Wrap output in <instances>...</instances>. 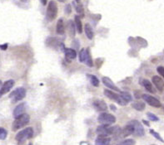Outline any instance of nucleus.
Returning a JSON list of instances; mask_svg holds the SVG:
<instances>
[{
	"instance_id": "obj_1",
	"label": "nucleus",
	"mask_w": 164,
	"mask_h": 145,
	"mask_svg": "<svg viewBox=\"0 0 164 145\" xmlns=\"http://www.w3.org/2000/svg\"><path fill=\"white\" fill-rule=\"evenodd\" d=\"M97 134L102 136H109V135H118L121 132V129L118 126L110 127L109 125H103L101 124L97 128Z\"/></svg>"
},
{
	"instance_id": "obj_2",
	"label": "nucleus",
	"mask_w": 164,
	"mask_h": 145,
	"mask_svg": "<svg viewBox=\"0 0 164 145\" xmlns=\"http://www.w3.org/2000/svg\"><path fill=\"white\" fill-rule=\"evenodd\" d=\"M30 121V117L28 114H23L20 116L15 118V120L13 121V125H12V130L13 131H17V130H20L24 126H26Z\"/></svg>"
},
{
	"instance_id": "obj_3",
	"label": "nucleus",
	"mask_w": 164,
	"mask_h": 145,
	"mask_svg": "<svg viewBox=\"0 0 164 145\" xmlns=\"http://www.w3.org/2000/svg\"><path fill=\"white\" fill-rule=\"evenodd\" d=\"M33 135H34V130H33V128L29 127L18 133L17 135H16L15 139L18 143H22L25 142L26 140L31 139L33 137Z\"/></svg>"
},
{
	"instance_id": "obj_4",
	"label": "nucleus",
	"mask_w": 164,
	"mask_h": 145,
	"mask_svg": "<svg viewBox=\"0 0 164 145\" xmlns=\"http://www.w3.org/2000/svg\"><path fill=\"white\" fill-rule=\"evenodd\" d=\"M57 14V3L52 0L48 4L47 12H46V18L48 21H53L56 18Z\"/></svg>"
},
{
	"instance_id": "obj_5",
	"label": "nucleus",
	"mask_w": 164,
	"mask_h": 145,
	"mask_svg": "<svg viewBox=\"0 0 164 145\" xmlns=\"http://www.w3.org/2000/svg\"><path fill=\"white\" fill-rule=\"evenodd\" d=\"M25 96H26V90L24 87H18L9 95V98L11 99L13 103H16L23 100Z\"/></svg>"
},
{
	"instance_id": "obj_6",
	"label": "nucleus",
	"mask_w": 164,
	"mask_h": 145,
	"mask_svg": "<svg viewBox=\"0 0 164 145\" xmlns=\"http://www.w3.org/2000/svg\"><path fill=\"white\" fill-rule=\"evenodd\" d=\"M98 121L99 124H103V125H110L116 122V118L114 115L108 114V113H102L99 114Z\"/></svg>"
},
{
	"instance_id": "obj_7",
	"label": "nucleus",
	"mask_w": 164,
	"mask_h": 145,
	"mask_svg": "<svg viewBox=\"0 0 164 145\" xmlns=\"http://www.w3.org/2000/svg\"><path fill=\"white\" fill-rule=\"evenodd\" d=\"M104 95L107 96V98H109L110 100H112L117 102V103L118 104H120V105H126V104H128V103L122 98V96H120V94L118 95V94L114 93V92H112V91H111L105 90Z\"/></svg>"
},
{
	"instance_id": "obj_8",
	"label": "nucleus",
	"mask_w": 164,
	"mask_h": 145,
	"mask_svg": "<svg viewBox=\"0 0 164 145\" xmlns=\"http://www.w3.org/2000/svg\"><path fill=\"white\" fill-rule=\"evenodd\" d=\"M142 98L144 100L145 102L148 104L149 105H151L153 107H155V108H160L162 106L161 102L157 100V98L153 97V96H150V95H148V94H143L142 96Z\"/></svg>"
},
{
	"instance_id": "obj_9",
	"label": "nucleus",
	"mask_w": 164,
	"mask_h": 145,
	"mask_svg": "<svg viewBox=\"0 0 164 145\" xmlns=\"http://www.w3.org/2000/svg\"><path fill=\"white\" fill-rule=\"evenodd\" d=\"M129 124H131L134 128V132H133V134L135 136H138V137H142L143 135L145 134V131H144V129H143V125L141 124L140 122H138V120H133L131 121Z\"/></svg>"
},
{
	"instance_id": "obj_10",
	"label": "nucleus",
	"mask_w": 164,
	"mask_h": 145,
	"mask_svg": "<svg viewBox=\"0 0 164 145\" xmlns=\"http://www.w3.org/2000/svg\"><path fill=\"white\" fill-rule=\"evenodd\" d=\"M13 86H14V80H8L7 81H5L4 84L3 85V86H2V88L0 89V98L3 95H5L8 92H9V91L13 88Z\"/></svg>"
},
{
	"instance_id": "obj_11",
	"label": "nucleus",
	"mask_w": 164,
	"mask_h": 145,
	"mask_svg": "<svg viewBox=\"0 0 164 145\" xmlns=\"http://www.w3.org/2000/svg\"><path fill=\"white\" fill-rule=\"evenodd\" d=\"M93 106L94 109H97L98 111H105L107 109V105L105 101L102 100H96L93 103Z\"/></svg>"
},
{
	"instance_id": "obj_12",
	"label": "nucleus",
	"mask_w": 164,
	"mask_h": 145,
	"mask_svg": "<svg viewBox=\"0 0 164 145\" xmlns=\"http://www.w3.org/2000/svg\"><path fill=\"white\" fill-rule=\"evenodd\" d=\"M102 83H103V85H104L105 86H107V88L111 89V90H112V91H117V92H120V91H121L118 87H117V86H115V84L112 82V80H111L109 77H107V76L102 77Z\"/></svg>"
},
{
	"instance_id": "obj_13",
	"label": "nucleus",
	"mask_w": 164,
	"mask_h": 145,
	"mask_svg": "<svg viewBox=\"0 0 164 145\" xmlns=\"http://www.w3.org/2000/svg\"><path fill=\"white\" fill-rule=\"evenodd\" d=\"M153 83L154 84V86H156V88L160 92L163 91L164 88V82L163 80L158 75H154L153 76Z\"/></svg>"
},
{
	"instance_id": "obj_14",
	"label": "nucleus",
	"mask_w": 164,
	"mask_h": 145,
	"mask_svg": "<svg viewBox=\"0 0 164 145\" xmlns=\"http://www.w3.org/2000/svg\"><path fill=\"white\" fill-rule=\"evenodd\" d=\"M134 132V128L131 124H128V125H126L125 127L123 128L122 130H121L119 135H122V138H126L129 136V135L133 134Z\"/></svg>"
},
{
	"instance_id": "obj_15",
	"label": "nucleus",
	"mask_w": 164,
	"mask_h": 145,
	"mask_svg": "<svg viewBox=\"0 0 164 145\" xmlns=\"http://www.w3.org/2000/svg\"><path fill=\"white\" fill-rule=\"evenodd\" d=\"M26 109V103H21L20 104H18V106H16V108L13 110V117L17 118V117L20 116L23 114H24Z\"/></svg>"
},
{
	"instance_id": "obj_16",
	"label": "nucleus",
	"mask_w": 164,
	"mask_h": 145,
	"mask_svg": "<svg viewBox=\"0 0 164 145\" xmlns=\"http://www.w3.org/2000/svg\"><path fill=\"white\" fill-rule=\"evenodd\" d=\"M111 139L107 136H102V135H98L95 140V145H108L110 143Z\"/></svg>"
},
{
	"instance_id": "obj_17",
	"label": "nucleus",
	"mask_w": 164,
	"mask_h": 145,
	"mask_svg": "<svg viewBox=\"0 0 164 145\" xmlns=\"http://www.w3.org/2000/svg\"><path fill=\"white\" fill-rule=\"evenodd\" d=\"M140 85H142V86L146 89L148 92H150V93L153 94L156 92L155 89H154L153 86V84H152L148 80H147V79H143V80H142V81H140Z\"/></svg>"
},
{
	"instance_id": "obj_18",
	"label": "nucleus",
	"mask_w": 164,
	"mask_h": 145,
	"mask_svg": "<svg viewBox=\"0 0 164 145\" xmlns=\"http://www.w3.org/2000/svg\"><path fill=\"white\" fill-rule=\"evenodd\" d=\"M56 32L58 35H63L65 33V26H64V23H63V18L58 19L57 23V27H56Z\"/></svg>"
},
{
	"instance_id": "obj_19",
	"label": "nucleus",
	"mask_w": 164,
	"mask_h": 145,
	"mask_svg": "<svg viewBox=\"0 0 164 145\" xmlns=\"http://www.w3.org/2000/svg\"><path fill=\"white\" fill-rule=\"evenodd\" d=\"M65 52V57L68 60H73L77 57V52L75 49H72V48H67L64 51Z\"/></svg>"
},
{
	"instance_id": "obj_20",
	"label": "nucleus",
	"mask_w": 164,
	"mask_h": 145,
	"mask_svg": "<svg viewBox=\"0 0 164 145\" xmlns=\"http://www.w3.org/2000/svg\"><path fill=\"white\" fill-rule=\"evenodd\" d=\"M67 28H68V31L69 32V35H70L72 37H74L75 36V25H74V23H73V20H68V23H67Z\"/></svg>"
},
{
	"instance_id": "obj_21",
	"label": "nucleus",
	"mask_w": 164,
	"mask_h": 145,
	"mask_svg": "<svg viewBox=\"0 0 164 145\" xmlns=\"http://www.w3.org/2000/svg\"><path fill=\"white\" fill-rule=\"evenodd\" d=\"M84 31H85V33H86L87 37L89 39V40H92L93 38V28L91 27V25L89 23L85 24V27H84Z\"/></svg>"
},
{
	"instance_id": "obj_22",
	"label": "nucleus",
	"mask_w": 164,
	"mask_h": 145,
	"mask_svg": "<svg viewBox=\"0 0 164 145\" xmlns=\"http://www.w3.org/2000/svg\"><path fill=\"white\" fill-rule=\"evenodd\" d=\"M132 107H133V109H135L136 110H138V111H143L145 109V104L143 103V102H140V101H135V102H133L132 104Z\"/></svg>"
},
{
	"instance_id": "obj_23",
	"label": "nucleus",
	"mask_w": 164,
	"mask_h": 145,
	"mask_svg": "<svg viewBox=\"0 0 164 145\" xmlns=\"http://www.w3.org/2000/svg\"><path fill=\"white\" fill-rule=\"evenodd\" d=\"M74 21H75V26L77 28L78 33H82L83 32V25H82V22H81V18L78 15H75L74 17Z\"/></svg>"
},
{
	"instance_id": "obj_24",
	"label": "nucleus",
	"mask_w": 164,
	"mask_h": 145,
	"mask_svg": "<svg viewBox=\"0 0 164 145\" xmlns=\"http://www.w3.org/2000/svg\"><path fill=\"white\" fill-rule=\"evenodd\" d=\"M87 77H88V79H89V81H90V83H91L93 86H96V87H98L99 86V80L98 79L97 76L91 75V74H87Z\"/></svg>"
},
{
	"instance_id": "obj_25",
	"label": "nucleus",
	"mask_w": 164,
	"mask_h": 145,
	"mask_svg": "<svg viewBox=\"0 0 164 145\" xmlns=\"http://www.w3.org/2000/svg\"><path fill=\"white\" fill-rule=\"evenodd\" d=\"M86 62V65L88 66H89V67H93V62L91 55H90L89 48L86 49V59H85V62Z\"/></svg>"
},
{
	"instance_id": "obj_26",
	"label": "nucleus",
	"mask_w": 164,
	"mask_h": 145,
	"mask_svg": "<svg viewBox=\"0 0 164 145\" xmlns=\"http://www.w3.org/2000/svg\"><path fill=\"white\" fill-rule=\"evenodd\" d=\"M120 96H122V98L123 99V100H125L128 104L133 100V97H132V96H131L129 93H128V92H125V91H120Z\"/></svg>"
},
{
	"instance_id": "obj_27",
	"label": "nucleus",
	"mask_w": 164,
	"mask_h": 145,
	"mask_svg": "<svg viewBox=\"0 0 164 145\" xmlns=\"http://www.w3.org/2000/svg\"><path fill=\"white\" fill-rule=\"evenodd\" d=\"M86 59V49L85 48H82L79 53V62H84Z\"/></svg>"
},
{
	"instance_id": "obj_28",
	"label": "nucleus",
	"mask_w": 164,
	"mask_h": 145,
	"mask_svg": "<svg viewBox=\"0 0 164 145\" xmlns=\"http://www.w3.org/2000/svg\"><path fill=\"white\" fill-rule=\"evenodd\" d=\"M8 136V132L5 129L3 128H0V139L4 140L6 139V138Z\"/></svg>"
},
{
	"instance_id": "obj_29",
	"label": "nucleus",
	"mask_w": 164,
	"mask_h": 145,
	"mask_svg": "<svg viewBox=\"0 0 164 145\" xmlns=\"http://www.w3.org/2000/svg\"><path fill=\"white\" fill-rule=\"evenodd\" d=\"M75 8H76V11H77V13L84 17V6L82 5V4H78V5L75 6Z\"/></svg>"
},
{
	"instance_id": "obj_30",
	"label": "nucleus",
	"mask_w": 164,
	"mask_h": 145,
	"mask_svg": "<svg viewBox=\"0 0 164 145\" xmlns=\"http://www.w3.org/2000/svg\"><path fill=\"white\" fill-rule=\"evenodd\" d=\"M135 140L132 139H128L124 140L123 142L121 143L120 145H135Z\"/></svg>"
},
{
	"instance_id": "obj_31",
	"label": "nucleus",
	"mask_w": 164,
	"mask_h": 145,
	"mask_svg": "<svg viewBox=\"0 0 164 145\" xmlns=\"http://www.w3.org/2000/svg\"><path fill=\"white\" fill-rule=\"evenodd\" d=\"M147 116L148 117V119L151 120V121H158L159 119L158 117L157 116V115H155L154 114H153V113H150V112H148V114H147Z\"/></svg>"
},
{
	"instance_id": "obj_32",
	"label": "nucleus",
	"mask_w": 164,
	"mask_h": 145,
	"mask_svg": "<svg viewBox=\"0 0 164 145\" xmlns=\"http://www.w3.org/2000/svg\"><path fill=\"white\" fill-rule=\"evenodd\" d=\"M150 134H151L154 138H156L157 139H158L159 141H161V142H163V139H162L161 136L159 135L158 133H157L156 131H154L153 130H150Z\"/></svg>"
},
{
	"instance_id": "obj_33",
	"label": "nucleus",
	"mask_w": 164,
	"mask_h": 145,
	"mask_svg": "<svg viewBox=\"0 0 164 145\" xmlns=\"http://www.w3.org/2000/svg\"><path fill=\"white\" fill-rule=\"evenodd\" d=\"M64 11H65V13L67 15H69V14L72 13V7H71L70 4H67V5L65 6Z\"/></svg>"
},
{
	"instance_id": "obj_34",
	"label": "nucleus",
	"mask_w": 164,
	"mask_h": 145,
	"mask_svg": "<svg viewBox=\"0 0 164 145\" xmlns=\"http://www.w3.org/2000/svg\"><path fill=\"white\" fill-rule=\"evenodd\" d=\"M157 72L161 75L162 77H163L164 76V67L163 66H158V67L157 68Z\"/></svg>"
},
{
	"instance_id": "obj_35",
	"label": "nucleus",
	"mask_w": 164,
	"mask_h": 145,
	"mask_svg": "<svg viewBox=\"0 0 164 145\" xmlns=\"http://www.w3.org/2000/svg\"><path fill=\"white\" fill-rule=\"evenodd\" d=\"M7 47H8V44H7V43H5L4 45H2V46H0V48L2 50H3V51H5V50L7 49Z\"/></svg>"
},
{
	"instance_id": "obj_36",
	"label": "nucleus",
	"mask_w": 164,
	"mask_h": 145,
	"mask_svg": "<svg viewBox=\"0 0 164 145\" xmlns=\"http://www.w3.org/2000/svg\"><path fill=\"white\" fill-rule=\"evenodd\" d=\"M110 108H111L112 110H113V111H116V110H117V108H116V106H114L113 104H111V105H110Z\"/></svg>"
},
{
	"instance_id": "obj_37",
	"label": "nucleus",
	"mask_w": 164,
	"mask_h": 145,
	"mask_svg": "<svg viewBox=\"0 0 164 145\" xmlns=\"http://www.w3.org/2000/svg\"><path fill=\"white\" fill-rule=\"evenodd\" d=\"M40 2L42 3L43 5H46V4H47L48 0H40Z\"/></svg>"
},
{
	"instance_id": "obj_38",
	"label": "nucleus",
	"mask_w": 164,
	"mask_h": 145,
	"mask_svg": "<svg viewBox=\"0 0 164 145\" xmlns=\"http://www.w3.org/2000/svg\"><path fill=\"white\" fill-rule=\"evenodd\" d=\"M143 124H146L148 127H149V126H150V124H149V122L146 121V120H143Z\"/></svg>"
},
{
	"instance_id": "obj_39",
	"label": "nucleus",
	"mask_w": 164,
	"mask_h": 145,
	"mask_svg": "<svg viewBox=\"0 0 164 145\" xmlns=\"http://www.w3.org/2000/svg\"><path fill=\"white\" fill-rule=\"evenodd\" d=\"M58 2H61V3H65L66 0H57Z\"/></svg>"
},
{
	"instance_id": "obj_40",
	"label": "nucleus",
	"mask_w": 164,
	"mask_h": 145,
	"mask_svg": "<svg viewBox=\"0 0 164 145\" xmlns=\"http://www.w3.org/2000/svg\"><path fill=\"white\" fill-rule=\"evenodd\" d=\"M75 2H77V3H79V2H80V0H75Z\"/></svg>"
},
{
	"instance_id": "obj_41",
	"label": "nucleus",
	"mask_w": 164,
	"mask_h": 145,
	"mask_svg": "<svg viewBox=\"0 0 164 145\" xmlns=\"http://www.w3.org/2000/svg\"><path fill=\"white\" fill-rule=\"evenodd\" d=\"M1 84H2V81H1V80H0V86H1Z\"/></svg>"
},
{
	"instance_id": "obj_42",
	"label": "nucleus",
	"mask_w": 164,
	"mask_h": 145,
	"mask_svg": "<svg viewBox=\"0 0 164 145\" xmlns=\"http://www.w3.org/2000/svg\"><path fill=\"white\" fill-rule=\"evenodd\" d=\"M29 145H33V144H32V143H29Z\"/></svg>"
},
{
	"instance_id": "obj_43",
	"label": "nucleus",
	"mask_w": 164,
	"mask_h": 145,
	"mask_svg": "<svg viewBox=\"0 0 164 145\" xmlns=\"http://www.w3.org/2000/svg\"><path fill=\"white\" fill-rule=\"evenodd\" d=\"M108 145H110V144H108Z\"/></svg>"
}]
</instances>
